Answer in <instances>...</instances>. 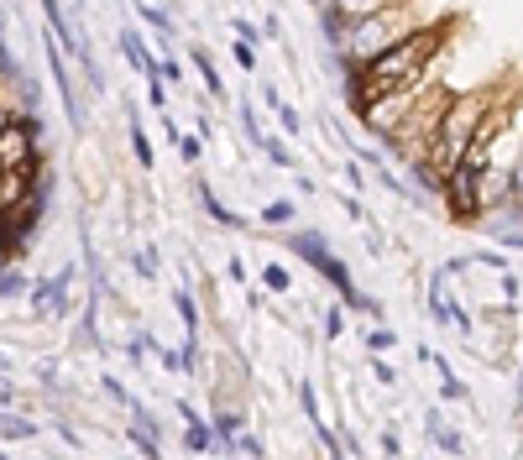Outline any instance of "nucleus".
<instances>
[{"mask_svg":"<svg viewBox=\"0 0 523 460\" xmlns=\"http://www.w3.org/2000/svg\"><path fill=\"white\" fill-rule=\"evenodd\" d=\"M450 37H456V21H424V27L408 32L398 48H388L382 58H372L367 68L346 74V100H351V110H356V121H361V115H367V105L382 100V95L435 84L440 63H445V53H450Z\"/></svg>","mask_w":523,"mask_h":460,"instance_id":"nucleus-1","label":"nucleus"},{"mask_svg":"<svg viewBox=\"0 0 523 460\" xmlns=\"http://www.w3.org/2000/svg\"><path fill=\"white\" fill-rule=\"evenodd\" d=\"M497 95H503V84H482V89H461V95H450V105H445V115H440L435 142H429V152H424V163L408 168L419 189H429V194L445 189V178L461 168L471 136H476V126L487 121V110H492Z\"/></svg>","mask_w":523,"mask_h":460,"instance_id":"nucleus-2","label":"nucleus"},{"mask_svg":"<svg viewBox=\"0 0 523 460\" xmlns=\"http://www.w3.org/2000/svg\"><path fill=\"white\" fill-rule=\"evenodd\" d=\"M408 32H419L414 6L377 11V16H361V21H325V37H330V48H335V58H340L346 74H356V68H367L388 48H398Z\"/></svg>","mask_w":523,"mask_h":460,"instance_id":"nucleus-3","label":"nucleus"},{"mask_svg":"<svg viewBox=\"0 0 523 460\" xmlns=\"http://www.w3.org/2000/svg\"><path fill=\"white\" fill-rule=\"evenodd\" d=\"M445 105H450V89H435V84H429L424 95L414 100V110H408V121H403L382 147H393V157H398L403 168H419L424 152H429V142H435V131H440Z\"/></svg>","mask_w":523,"mask_h":460,"instance_id":"nucleus-4","label":"nucleus"},{"mask_svg":"<svg viewBox=\"0 0 523 460\" xmlns=\"http://www.w3.org/2000/svg\"><path fill=\"white\" fill-rule=\"evenodd\" d=\"M42 168V115H11L0 131V173H37Z\"/></svg>","mask_w":523,"mask_h":460,"instance_id":"nucleus-5","label":"nucleus"},{"mask_svg":"<svg viewBox=\"0 0 523 460\" xmlns=\"http://www.w3.org/2000/svg\"><path fill=\"white\" fill-rule=\"evenodd\" d=\"M429 314H435V325H445V330H461V335L471 330V314L450 298V278H445V272L429 278Z\"/></svg>","mask_w":523,"mask_h":460,"instance_id":"nucleus-6","label":"nucleus"},{"mask_svg":"<svg viewBox=\"0 0 523 460\" xmlns=\"http://www.w3.org/2000/svg\"><path fill=\"white\" fill-rule=\"evenodd\" d=\"M278 241H283V246H288L304 267H314V272H325V267L335 262V251H330V241L320 236V230H283Z\"/></svg>","mask_w":523,"mask_h":460,"instance_id":"nucleus-7","label":"nucleus"},{"mask_svg":"<svg viewBox=\"0 0 523 460\" xmlns=\"http://www.w3.org/2000/svg\"><path fill=\"white\" fill-rule=\"evenodd\" d=\"M48 68H53V84H58V100L68 110V121H84V110H79V89H74V68H68V53L58 48V37L48 32Z\"/></svg>","mask_w":523,"mask_h":460,"instance_id":"nucleus-8","label":"nucleus"},{"mask_svg":"<svg viewBox=\"0 0 523 460\" xmlns=\"http://www.w3.org/2000/svg\"><path fill=\"white\" fill-rule=\"evenodd\" d=\"M398 6H414V0H320V16L325 21H361V16L398 11Z\"/></svg>","mask_w":523,"mask_h":460,"instance_id":"nucleus-9","label":"nucleus"},{"mask_svg":"<svg viewBox=\"0 0 523 460\" xmlns=\"http://www.w3.org/2000/svg\"><path fill=\"white\" fill-rule=\"evenodd\" d=\"M32 199H37V173H0V220H11Z\"/></svg>","mask_w":523,"mask_h":460,"instance_id":"nucleus-10","label":"nucleus"},{"mask_svg":"<svg viewBox=\"0 0 523 460\" xmlns=\"http://www.w3.org/2000/svg\"><path fill=\"white\" fill-rule=\"evenodd\" d=\"M194 194H199V210H204V215H210V220H215L220 230H241V225H246V220H241V215H236V210H231V204H225V199H220V194L210 189V183H204V178L194 183Z\"/></svg>","mask_w":523,"mask_h":460,"instance_id":"nucleus-11","label":"nucleus"},{"mask_svg":"<svg viewBox=\"0 0 523 460\" xmlns=\"http://www.w3.org/2000/svg\"><path fill=\"white\" fill-rule=\"evenodd\" d=\"M126 136H131V163L147 173V168L157 163V152H152V136H147V126H142V115H136L131 105H126Z\"/></svg>","mask_w":523,"mask_h":460,"instance_id":"nucleus-12","label":"nucleus"},{"mask_svg":"<svg viewBox=\"0 0 523 460\" xmlns=\"http://www.w3.org/2000/svg\"><path fill=\"white\" fill-rule=\"evenodd\" d=\"M121 53H126V63H131L142 79L157 74V58H152V48L142 42V32H136V27H121Z\"/></svg>","mask_w":523,"mask_h":460,"instance_id":"nucleus-13","label":"nucleus"},{"mask_svg":"<svg viewBox=\"0 0 523 460\" xmlns=\"http://www.w3.org/2000/svg\"><path fill=\"white\" fill-rule=\"evenodd\" d=\"M210 429H215V440H220V455H231V445L246 434L241 408H215V413H210Z\"/></svg>","mask_w":523,"mask_h":460,"instance_id":"nucleus-14","label":"nucleus"},{"mask_svg":"<svg viewBox=\"0 0 523 460\" xmlns=\"http://www.w3.org/2000/svg\"><path fill=\"white\" fill-rule=\"evenodd\" d=\"M424 429H429V440H435L445 455H466V440H461V434L440 419V408H429V413H424Z\"/></svg>","mask_w":523,"mask_h":460,"instance_id":"nucleus-15","label":"nucleus"},{"mask_svg":"<svg viewBox=\"0 0 523 460\" xmlns=\"http://www.w3.org/2000/svg\"><path fill=\"white\" fill-rule=\"evenodd\" d=\"M42 424L37 419H21V413L11 408H0V445H16V440H37Z\"/></svg>","mask_w":523,"mask_h":460,"instance_id":"nucleus-16","label":"nucleus"},{"mask_svg":"<svg viewBox=\"0 0 523 460\" xmlns=\"http://www.w3.org/2000/svg\"><path fill=\"white\" fill-rule=\"evenodd\" d=\"M184 450H189V455H220V440H215L210 419H199V424H184Z\"/></svg>","mask_w":523,"mask_h":460,"instance_id":"nucleus-17","label":"nucleus"},{"mask_svg":"<svg viewBox=\"0 0 523 460\" xmlns=\"http://www.w3.org/2000/svg\"><path fill=\"white\" fill-rule=\"evenodd\" d=\"M126 445H131L136 455H142V460H168V455H163V440H157V434H152V429H142V424H131V419H126Z\"/></svg>","mask_w":523,"mask_h":460,"instance_id":"nucleus-18","label":"nucleus"},{"mask_svg":"<svg viewBox=\"0 0 523 460\" xmlns=\"http://www.w3.org/2000/svg\"><path fill=\"white\" fill-rule=\"evenodd\" d=\"M189 63L199 68V84H204V89H210V100H225V79H220V68H215V58H210V53H204V48H194V53H189Z\"/></svg>","mask_w":523,"mask_h":460,"instance_id":"nucleus-19","label":"nucleus"},{"mask_svg":"<svg viewBox=\"0 0 523 460\" xmlns=\"http://www.w3.org/2000/svg\"><path fill=\"white\" fill-rule=\"evenodd\" d=\"M257 220H262L267 230H293V199H267Z\"/></svg>","mask_w":523,"mask_h":460,"instance_id":"nucleus-20","label":"nucleus"},{"mask_svg":"<svg viewBox=\"0 0 523 460\" xmlns=\"http://www.w3.org/2000/svg\"><path fill=\"white\" fill-rule=\"evenodd\" d=\"M262 288L278 293V298H288V293H293V267H288V262H267V267H262Z\"/></svg>","mask_w":523,"mask_h":460,"instance_id":"nucleus-21","label":"nucleus"},{"mask_svg":"<svg viewBox=\"0 0 523 460\" xmlns=\"http://www.w3.org/2000/svg\"><path fill=\"white\" fill-rule=\"evenodd\" d=\"M168 298H173L178 319H184V330L199 335V304H194V293H189V288H168Z\"/></svg>","mask_w":523,"mask_h":460,"instance_id":"nucleus-22","label":"nucleus"},{"mask_svg":"<svg viewBox=\"0 0 523 460\" xmlns=\"http://www.w3.org/2000/svg\"><path fill=\"white\" fill-rule=\"evenodd\" d=\"M27 293H32V278H27V272H21L16 262L0 267V298H27Z\"/></svg>","mask_w":523,"mask_h":460,"instance_id":"nucleus-23","label":"nucleus"},{"mask_svg":"<svg viewBox=\"0 0 523 460\" xmlns=\"http://www.w3.org/2000/svg\"><path fill=\"white\" fill-rule=\"evenodd\" d=\"M503 210H513L523 220V152L513 157V168H508V199H503Z\"/></svg>","mask_w":523,"mask_h":460,"instance_id":"nucleus-24","label":"nucleus"},{"mask_svg":"<svg viewBox=\"0 0 523 460\" xmlns=\"http://www.w3.org/2000/svg\"><path fill=\"white\" fill-rule=\"evenodd\" d=\"M136 16H142L147 27H152L157 37H163V42L173 37V21H168V11H163V6H152V0H136Z\"/></svg>","mask_w":523,"mask_h":460,"instance_id":"nucleus-25","label":"nucleus"},{"mask_svg":"<svg viewBox=\"0 0 523 460\" xmlns=\"http://www.w3.org/2000/svg\"><path fill=\"white\" fill-rule=\"evenodd\" d=\"M257 147L267 152V163H272V168H293V152H288V142H283V136H262Z\"/></svg>","mask_w":523,"mask_h":460,"instance_id":"nucleus-26","label":"nucleus"},{"mask_svg":"<svg viewBox=\"0 0 523 460\" xmlns=\"http://www.w3.org/2000/svg\"><path fill=\"white\" fill-rule=\"evenodd\" d=\"M393 345H398V335H393L388 325H372V330H367V351H372V356H388Z\"/></svg>","mask_w":523,"mask_h":460,"instance_id":"nucleus-27","label":"nucleus"},{"mask_svg":"<svg viewBox=\"0 0 523 460\" xmlns=\"http://www.w3.org/2000/svg\"><path fill=\"white\" fill-rule=\"evenodd\" d=\"M471 267H487V272H497V278H503V272H513L508 267V251H476V257H466Z\"/></svg>","mask_w":523,"mask_h":460,"instance_id":"nucleus-28","label":"nucleus"},{"mask_svg":"<svg viewBox=\"0 0 523 460\" xmlns=\"http://www.w3.org/2000/svg\"><path fill=\"white\" fill-rule=\"evenodd\" d=\"M178 157H184L189 168H199V157H204V142H199L194 131H184V136H178Z\"/></svg>","mask_w":523,"mask_h":460,"instance_id":"nucleus-29","label":"nucleus"},{"mask_svg":"<svg viewBox=\"0 0 523 460\" xmlns=\"http://www.w3.org/2000/svg\"><path fill=\"white\" fill-rule=\"evenodd\" d=\"M147 105H152L157 115H168V84H163V79H157V74L147 79Z\"/></svg>","mask_w":523,"mask_h":460,"instance_id":"nucleus-30","label":"nucleus"},{"mask_svg":"<svg viewBox=\"0 0 523 460\" xmlns=\"http://www.w3.org/2000/svg\"><path fill=\"white\" fill-rule=\"evenodd\" d=\"M278 126H283V136H299V131H304V115L283 100V105H278Z\"/></svg>","mask_w":523,"mask_h":460,"instance_id":"nucleus-31","label":"nucleus"},{"mask_svg":"<svg viewBox=\"0 0 523 460\" xmlns=\"http://www.w3.org/2000/svg\"><path fill=\"white\" fill-rule=\"evenodd\" d=\"M340 335H346V309L330 304V309H325V340H340Z\"/></svg>","mask_w":523,"mask_h":460,"instance_id":"nucleus-32","label":"nucleus"},{"mask_svg":"<svg viewBox=\"0 0 523 460\" xmlns=\"http://www.w3.org/2000/svg\"><path fill=\"white\" fill-rule=\"evenodd\" d=\"M231 450H236V455H252V460H267V445L257 440V434H252V429H246V434H241V440H236Z\"/></svg>","mask_w":523,"mask_h":460,"instance_id":"nucleus-33","label":"nucleus"},{"mask_svg":"<svg viewBox=\"0 0 523 460\" xmlns=\"http://www.w3.org/2000/svg\"><path fill=\"white\" fill-rule=\"evenodd\" d=\"M241 131L252 136V142H262V136H267L262 121H257V110H252V100H241Z\"/></svg>","mask_w":523,"mask_h":460,"instance_id":"nucleus-34","label":"nucleus"},{"mask_svg":"<svg viewBox=\"0 0 523 460\" xmlns=\"http://www.w3.org/2000/svg\"><path fill=\"white\" fill-rule=\"evenodd\" d=\"M231 32H236V42H246V48H257V42H262V27H252L246 16H236V21H231Z\"/></svg>","mask_w":523,"mask_h":460,"instance_id":"nucleus-35","label":"nucleus"},{"mask_svg":"<svg viewBox=\"0 0 523 460\" xmlns=\"http://www.w3.org/2000/svg\"><path fill=\"white\" fill-rule=\"evenodd\" d=\"M231 58H236V68L257 74V48H246V42H231Z\"/></svg>","mask_w":523,"mask_h":460,"instance_id":"nucleus-36","label":"nucleus"},{"mask_svg":"<svg viewBox=\"0 0 523 460\" xmlns=\"http://www.w3.org/2000/svg\"><path fill=\"white\" fill-rule=\"evenodd\" d=\"M440 398L445 403H466V382L461 377H440Z\"/></svg>","mask_w":523,"mask_h":460,"instance_id":"nucleus-37","label":"nucleus"},{"mask_svg":"<svg viewBox=\"0 0 523 460\" xmlns=\"http://www.w3.org/2000/svg\"><path fill=\"white\" fill-rule=\"evenodd\" d=\"M131 267H136V278H157V257H152V251H136V257H131Z\"/></svg>","mask_w":523,"mask_h":460,"instance_id":"nucleus-38","label":"nucleus"},{"mask_svg":"<svg viewBox=\"0 0 523 460\" xmlns=\"http://www.w3.org/2000/svg\"><path fill=\"white\" fill-rule=\"evenodd\" d=\"M157 79H168V84H178V79H184V68H178V58H173V53H163V58H157Z\"/></svg>","mask_w":523,"mask_h":460,"instance_id":"nucleus-39","label":"nucleus"},{"mask_svg":"<svg viewBox=\"0 0 523 460\" xmlns=\"http://www.w3.org/2000/svg\"><path fill=\"white\" fill-rule=\"evenodd\" d=\"M152 356L163 361L168 372H184V356H178V351H168V345H157V340H152Z\"/></svg>","mask_w":523,"mask_h":460,"instance_id":"nucleus-40","label":"nucleus"},{"mask_svg":"<svg viewBox=\"0 0 523 460\" xmlns=\"http://www.w3.org/2000/svg\"><path fill=\"white\" fill-rule=\"evenodd\" d=\"M372 377H377L382 387H393V382H398V366H393V361H382V356H377V361H372Z\"/></svg>","mask_w":523,"mask_h":460,"instance_id":"nucleus-41","label":"nucleus"},{"mask_svg":"<svg viewBox=\"0 0 523 460\" xmlns=\"http://www.w3.org/2000/svg\"><path fill=\"white\" fill-rule=\"evenodd\" d=\"M340 210H346L351 220H361V225L372 220V215H367V204H361V199H351V194H340Z\"/></svg>","mask_w":523,"mask_h":460,"instance_id":"nucleus-42","label":"nucleus"},{"mask_svg":"<svg viewBox=\"0 0 523 460\" xmlns=\"http://www.w3.org/2000/svg\"><path fill=\"white\" fill-rule=\"evenodd\" d=\"M100 387H105V393H110V398H116L121 408L131 403V393H126V387H121V377H100Z\"/></svg>","mask_w":523,"mask_h":460,"instance_id":"nucleus-43","label":"nucleus"},{"mask_svg":"<svg viewBox=\"0 0 523 460\" xmlns=\"http://www.w3.org/2000/svg\"><path fill=\"white\" fill-rule=\"evenodd\" d=\"M225 278H231V283H241V288L252 283V278H246V262H241V257H231V262H225Z\"/></svg>","mask_w":523,"mask_h":460,"instance_id":"nucleus-44","label":"nucleus"},{"mask_svg":"<svg viewBox=\"0 0 523 460\" xmlns=\"http://www.w3.org/2000/svg\"><path fill=\"white\" fill-rule=\"evenodd\" d=\"M173 408H178V419H184V424H199V419H204V413H199V408H194L189 398H178Z\"/></svg>","mask_w":523,"mask_h":460,"instance_id":"nucleus-45","label":"nucleus"},{"mask_svg":"<svg viewBox=\"0 0 523 460\" xmlns=\"http://www.w3.org/2000/svg\"><path fill=\"white\" fill-rule=\"evenodd\" d=\"M382 455H388V460L403 455V445H398V434H393V429H382Z\"/></svg>","mask_w":523,"mask_h":460,"instance_id":"nucleus-46","label":"nucleus"},{"mask_svg":"<svg viewBox=\"0 0 523 460\" xmlns=\"http://www.w3.org/2000/svg\"><path fill=\"white\" fill-rule=\"evenodd\" d=\"M346 183H351V189L361 194V189H367V178H361V168L356 163H346Z\"/></svg>","mask_w":523,"mask_h":460,"instance_id":"nucleus-47","label":"nucleus"},{"mask_svg":"<svg viewBox=\"0 0 523 460\" xmlns=\"http://www.w3.org/2000/svg\"><path fill=\"white\" fill-rule=\"evenodd\" d=\"M262 105H272V110H278V105H283V95H278V84H262Z\"/></svg>","mask_w":523,"mask_h":460,"instance_id":"nucleus-48","label":"nucleus"},{"mask_svg":"<svg viewBox=\"0 0 523 460\" xmlns=\"http://www.w3.org/2000/svg\"><path fill=\"white\" fill-rule=\"evenodd\" d=\"M11 126V105H6V95H0V131Z\"/></svg>","mask_w":523,"mask_h":460,"instance_id":"nucleus-49","label":"nucleus"},{"mask_svg":"<svg viewBox=\"0 0 523 460\" xmlns=\"http://www.w3.org/2000/svg\"><path fill=\"white\" fill-rule=\"evenodd\" d=\"M11 372V361H6V351H0V377H6Z\"/></svg>","mask_w":523,"mask_h":460,"instance_id":"nucleus-50","label":"nucleus"},{"mask_svg":"<svg viewBox=\"0 0 523 460\" xmlns=\"http://www.w3.org/2000/svg\"><path fill=\"white\" fill-rule=\"evenodd\" d=\"M330 460H351V455H346V450H340V455H330Z\"/></svg>","mask_w":523,"mask_h":460,"instance_id":"nucleus-51","label":"nucleus"},{"mask_svg":"<svg viewBox=\"0 0 523 460\" xmlns=\"http://www.w3.org/2000/svg\"><path fill=\"white\" fill-rule=\"evenodd\" d=\"M116 460H131V455H116Z\"/></svg>","mask_w":523,"mask_h":460,"instance_id":"nucleus-52","label":"nucleus"},{"mask_svg":"<svg viewBox=\"0 0 523 460\" xmlns=\"http://www.w3.org/2000/svg\"><path fill=\"white\" fill-rule=\"evenodd\" d=\"M518 413H523V408H518Z\"/></svg>","mask_w":523,"mask_h":460,"instance_id":"nucleus-53","label":"nucleus"}]
</instances>
